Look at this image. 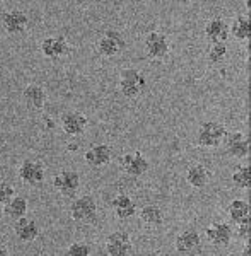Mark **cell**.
Returning <instances> with one entry per match:
<instances>
[{
  "label": "cell",
  "instance_id": "obj_1",
  "mask_svg": "<svg viewBox=\"0 0 251 256\" xmlns=\"http://www.w3.org/2000/svg\"><path fill=\"white\" fill-rule=\"evenodd\" d=\"M98 214H100V208L92 195H82L76 198L70 205V217L79 224H94L98 220Z\"/></svg>",
  "mask_w": 251,
  "mask_h": 256
},
{
  "label": "cell",
  "instance_id": "obj_2",
  "mask_svg": "<svg viewBox=\"0 0 251 256\" xmlns=\"http://www.w3.org/2000/svg\"><path fill=\"white\" fill-rule=\"evenodd\" d=\"M147 89L146 76L137 68H123L120 72V90L125 98L137 99Z\"/></svg>",
  "mask_w": 251,
  "mask_h": 256
},
{
  "label": "cell",
  "instance_id": "obj_3",
  "mask_svg": "<svg viewBox=\"0 0 251 256\" xmlns=\"http://www.w3.org/2000/svg\"><path fill=\"white\" fill-rule=\"evenodd\" d=\"M98 53L104 58H114V56L122 55L126 50V40L123 38V34L116 30H110L102 32V36L98 40L96 43Z\"/></svg>",
  "mask_w": 251,
  "mask_h": 256
},
{
  "label": "cell",
  "instance_id": "obj_4",
  "mask_svg": "<svg viewBox=\"0 0 251 256\" xmlns=\"http://www.w3.org/2000/svg\"><path fill=\"white\" fill-rule=\"evenodd\" d=\"M228 130L219 122H207L200 126L198 135H196V142L204 148H217L224 142Z\"/></svg>",
  "mask_w": 251,
  "mask_h": 256
},
{
  "label": "cell",
  "instance_id": "obj_5",
  "mask_svg": "<svg viewBox=\"0 0 251 256\" xmlns=\"http://www.w3.org/2000/svg\"><path fill=\"white\" fill-rule=\"evenodd\" d=\"M53 188L65 198H74L80 188V174L72 169H64L53 178Z\"/></svg>",
  "mask_w": 251,
  "mask_h": 256
},
{
  "label": "cell",
  "instance_id": "obj_6",
  "mask_svg": "<svg viewBox=\"0 0 251 256\" xmlns=\"http://www.w3.org/2000/svg\"><path fill=\"white\" fill-rule=\"evenodd\" d=\"M202 246H204V241H202V236L196 229H184L183 232L178 234L176 238V251L181 256H198L202 253Z\"/></svg>",
  "mask_w": 251,
  "mask_h": 256
},
{
  "label": "cell",
  "instance_id": "obj_7",
  "mask_svg": "<svg viewBox=\"0 0 251 256\" xmlns=\"http://www.w3.org/2000/svg\"><path fill=\"white\" fill-rule=\"evenodd\" d=\"M18 174L24 184L30 186H41L44 183V176H46V169H44L43 162L36 159H26L19 166Z\"/></svg>",
  "mask_w": 251,
  "mask_h": 256
},
{
  "label": "cell",
  "instance_id": "obj_8",
  "mask_svg": "<svg viewBox=\"0 0 251 256\" xmlns=\"http://www.w3.org/2000/svg\"><path fill=\"white\" fill-rule=\"evenodd\" d=\"M40 52L48 60H60L70 53V44L65 36H46L40 43Z\"/></svg>",
  "mask_w": 251,
  "mask_h": 256
},
{
  "label": "cell",
  "instance_id": "obj_9",
  "mask_svg": "<svg viewBox=\"0 0 251 256\" xmlns=\"http://www.w3.org/2000/svg\"><path fill=\"white\" fill-rule=\"evenodd\" d=\"M171 52L170 40L164 32L152 31L146 38V55L150 60H164Z\"/></svg>",
  "mask_w": 251,
  "mask_h": 256
},
{
  "label": "cell",
  "instance_id": "obj_10",
  "mask_svg": "<svg viewBox=\"0 0 251 256\" xmlns=\"http://www.w3.org/2000/svg\"><path fill=\"white\" fill-rule=\"evenodd\" d=\"M0 22H2V28L7 34L18 36V34H22V32L28 30L30 18H28V14L24 10L14 9V10L4 12L2 18H0Z\"/></svg>",
  "mask_w": 251,
  "mask_h": 256
},
{
  "label": "cell",
  "instance_id": "obj_11",
  "mask_svg": "<svg viewBox=\"0 0 251 256\" xmlns=\"http://www.w3.org/2000/svg\"><path fill=\"white\" fill-rule=\"evenodd\" d=\"M60 123H62L64 134H67L68 137H80V135L86 134V130H88V126H89L88 116L79 113V111L64 113L60 118Z\"/></svg>",
  "mask_w": 251,
  "mask_h": 256
},
{
  "label": "cell",
  "instance_id": "obj_12",
  "mask_svg": "<svg viewBox=\"0 0 251 256\" xmlns=\"http://www.w3.org/2000/svg\"><path fill=\"white\" fill-rule=\"evenodd\" d=\"M132 248H134V242L126 230H116L106 239V254L108 256H128L132 253Z\"/></svg>",
  "mask_w": 251,
  "mask_h": 256
},
{
  "label": "cell",
  "instance_id": "obj_13",
  "mask_svg": "<svg viewBox=\"0 0 251 256\" xmlns=\"http://www.w3.org/2000/svg\"><path fill=\"white\" fill-rule=\"evenodd\" d=\"M226 152L234 159H246L250 156V137L242 132H232L224 138Z\"/></svg>",
  "mask_w": 251,
  "mask_h": 256
},
{
  "label": "cell",
  "instance_id": "obj_14",
  "mask_svg": "<svg viewBox=\"0 0 251 256\" xmlns=\"http://www.w3.org/2000/svg\"><path fill=\"white\" fill-rule=\"evenodd\" d=\"M205 236L207 241L216 248H226L231 244L232 236H234V229L231 224L228 222H216V224L208 226L205 230Z\"/></svg>",
  "mask_w": 251,
  "mask_h": 256
},
{
  "label": "cell",
  "instance_id": "obj_15",
  "mask_svg": "<svg viewBox=\"0 0 251 256\" xmlns=\"http://www.w3.org/2000/svg\"><path fill=\"white\" fill-rule=\"evenodd\" d=\"M125 174L132 178H140L150 169V162L146 159L142 152H134V154H125L120 162Z\"/></svg>",
  "mask_w": 251,
  "mask_h": 256
},
{
  "label": "cell",
  "instance_id": "obj_16",
  "mask_svg": "<svg viewBox=\"0 0 251 256\" xmlns=\"http://www.w3.org/2000/svg\"><path fill=\"white\" fill-rule=\"evenodd\" d=\"M84 159L89 168L101 169V168H106L111 160H113V150H111V147L108 144H98V146H92L86 152Z\"/></svg>",
  "mask_w": 251,
  "mask_h": 256
},
{
  "label": "cell",
  "instance_id": "obj_17",
  "mask_svg": "<svg viewBox=\"0 0 251 256\" xmlns=\"http://www.w3.org/2000/svg\"><path fill=\"white\" fill-rule=\"evenodd\" d=\"M14 234L20 242L30 244V242H34L36 239L40 238L41 229H40L38 222H36L34 218L22 217V218H19V220L14 222Z\"/></svg>",
  "mask_w": 251,
  "mask_h": 256
},
{
  "label": "cell",
  "instance_id": "obj_18",
  "mask_svg": "<svg viewBox=\"0 0 251 256\" xmlns=\"http://www.w3.org/2000/svg\"><path fill=\"white\" fill-rule=\"evenodd\" d=\"M205 38L210 41L212 44L226 43L231 34H229V24L222 18H214L205 26Z\"/></svg>",
  "mask_w": 251,
  "mask_h": 256
},
{
  "label": "cell",
  "instance_id": "obj_19",
  "mask_svg": "<svg viewBox=\"0 0 251 256\" xmlns=\"http://www.w3.org/2000/svg\"><path fill=\"white\" fill-rule=\"evenodd\" d=\"M111 208H113L118 220H128L134 216H137V204L134 202V198L130 195H125V193L111 200Z\"/></svg>",
  "mask_w": 251,
  "mask_h": 256
},
{
  "label": "cell",
  "instance_id": "obj_20",
  "mask_svg": "<svg viewBox=\"0 0 251 256\" xmlns=\"http://www.w3.org/2000/svg\"><path fill=\"white\" fill-rule=\"evenodd\" d=\"M22 98H24V102L28 104V108L40 111L44 108V104H46L48 94H46V90H44V88H41V86L30 84L26 89H24Z\"/></svg>",
  "mask_w": 251,
  "mask_h": 256
},
{
  "label": "cell",
  "instance_id": "obj_21",
  "mask_svg": "<svg viewBox=\"0 0 251 256\" xmlns=\"http://www.w3.org/2000/svg\"><path fill=\"white\" fill-rule=\"evenodd\" d=\"M186 183L195 190L205 188L210 183V172L202 164H193L186 169Z\"/></svg>",
  "mask_w": 251,
  "mask_h": 256
},
{
  "label": "cell",
  "instance_id": "obj_22",
  "mask_svg": "<svg viewBox=\"0 0 251 256\" xmlns=\"http://www.w3.org/2000/svg\"><path fill=\"white\" fill-rule=\"evenodd\" d=\"M229 34L236 41H240V43H248L251 36V24L248 16L244 14L236 16L232 24L229 26Z\"/></svg>",
  "mask_w": 251,
  "mask_h": 256
},
{
  "label": "cell",
  "instance_id": "obj_23",
  "mask_svg": "<svg viewBox=\"0 0 251 256\" xmlns=\"http://www.w3.org/2000/svg\"><path fill=\"white\" fill-rule=\"evenodd\" d=\"M28 210H30V204L24 196H18L16 195L9 204L4 207V214H6L7 218L10 220H19V218L26 217L28 216Z\"/></svg>",
  "mask_w": 251,
  "mask_h": 256
},
{
  "label": "cell",
  "instance_id": "obj_24",
  "mask_svg": "<svg viewBox=\"0 0 251 256\" xmlns=\"http://www.w3.org/2000/svg\"><path fill=\"white\" fill-rule=\"evenodd\" d=\"M138 217H140V220L144 224L150 226V227H159V226H162V222H164V212L158 205H146V207L138 212Z\"/></svg>",
  "mask_w": 251,
  "mask_h": 256
},
{
  "label": "cell",
  "instance_id": "obj_25",
  "mask_svg": "<svg viewBox=\"0 0 251 256\" xmlns=\"http://www.w3.org/2000/svg\"><path fill=\"white\" fill-rule=\"evenodd\" d=\"M229 217L234 224H242V222L250 220V214H251V207L246 200H234L228 208Z\"/></svg>",
  "mask_w": 251,
  "mask_h": 256
},
{
  "label": "cell",
  "instance_id": "obj_26",
  "mask_svg": "<svg viewBox=\"0 0 251 256\" xmlns=\"http://www.w3.org/2000/svg\"><path fill=\"white\" fill-rule=\"evenodd\" d=\"M232 183L240 190H248L251 184V168L250 164H241L234 169L232 172Z\"/></svg>",
  "mask_w": 251,
  "mask_h": 256
},
{
  "label": "cell",
  "instance_id": "obj_27",
  "mask_svg": "<svg viewBox=\"0 0 251 256\" xmlns=\"http://www.w3.org/2000/svg\"><path fill=\"white\" fill-rule=\"evenodd\" d=\"M228 53H229V50H228V44L226 43L212 44L210 50H208L207 58L214 65H220V64H224L226 58H228Z\"/></svg>",
  "mask_w": 251,
  "mask_h": 256
},
{
  "label": "cell",
  "instance_id": "obj_28",
  "mask_svg": "<svg viewBox=\"0 0 251 256\" xmlns=\"http://www.w3.org/2000/svg\"><path fill=\"white\" fill-rule=\"evenodd\" d=\"M67 256H92V250L88 242H72L67 250Z\"/></svg>",
  "mask_w": 251,
  "mask_h": 256
},
{
  "label": "cell",
  "instance_id": "obj_29",
  "mask_svg": "<svg viewBox=\"0 0 251 256\" xmlns=\"http://www.w3.org/2000/svg\"><path fill=\"white\" fill-rule=\"evenodd\" d=\"M14 196H16L14 188L7 181H0V207H6Z\"/></svg>",
  "mask_w": 251,
  "mask_h": 256
},
{
  "label": "cell",
  "instance_id": "obj_30",
  "mask_svg": "<svg viewBox=\"0 0 251 256\" xmlns=\"http://www.w3.org/2000/svg\"><path fill=\"white\" fill-rule=\"evenodd\" d=\"M250 232H251L250 220L242 222V224H238V236H240L242 241H248V239H250Z\"/></svg>",
  "mask_w": 251,
  "mask_h": 256
},
{
  "label": "cell",
  "instance_id": "obj_31",
  "mask_svg": "<svg viewBox=\"0 0 251 256\" xmlns=\"http://www.w3.org/2000/svg\"><path fill=\"white\" fill-rule=\"evenodd\" d=\"M241 256H250V242L246 241V244L242 246V253H241Z\"/></svg>",
  "mask_w": 251,
  "mask_h": 256
},
{
  "label": "cell",
  "instance_id": "obj_32",
  "mask_svg": "<svg viewBox=\"0 0 251 256\" xmlns=\"http://www.w3.org/2000/svg\"><path fill=\"white\" fill-rule=\"evenodd\" d=\"M0 256H12L7 248H0Z\"/></svg>",
  "mask_w": 251,
  "mask_h": 256
}]
</instances>
